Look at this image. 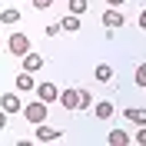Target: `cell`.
<instances>
[{"instance_id": "14", "label": "cell", "mask_w": 146, "mask_h": 146, "mask_svg": "<svg viewBox=\"0 0 146 146\" xmlns=\"http://www.w3.org/2000/svg\"><path fill=\"white\" fill-rule=\"evenodd\" d=\"M60 27L70 30V33H76V30H80V17H76V13H73V17H63V20H60Z\"/></svg>"}, {"instance_id": "6", "label": "cell", "mask_w": 146, "mask_h": 146, "mask_svg": "<svg viewBox=\"0 0 146 146\" xmlns=\"http://www.w3.org/2000/svg\"><path fill=\"white\" fill-rule=\"evenodd\" d=\"M103 23H106L110 30H116V27H123V23H126V13H119L116 7H110L106 13H103Z\"/></svg>"}, {"instance_id": "13", "label": "cell", "mask_w": 146, "mask_h": 146, "mask_svg": "<svg viewBox=\"0 0 146 146\" xmlns=\"http://www.w3.org/2000/svg\"><path fill=\"white\" fill-rule=\"evenodd\" d=\"M93 76H96V80H100V83H110V80H113V70H110L106 63H100V66H96V70H93Z\"/></svg>"}, {"instance_id": "17", "label": "cell", "mask_w": 146, "mask_h": 146, "mask_svg": "<svg viewBox=\"0 0 146 146\" xmlns=\"http://www.w3.org/2000/svg\"><path fill=\"white\" fill-rule=\"evenodd\" d=\"M86 10V0H70V13H83Z\"/></svg>"}, {"instance_id": "4", "label": "cell", "mask_w": 146, "mask_h": 146, "mask_svg": "<svg viewBox=\"0 0 146 146\" xmlns=\"http://www.w3.org/2000/svg\"><path fill=\"white\" fill-rule=\"evenodd\" d=\"M36 100H43V103H56V100H60V90H56L53 83H36Z\"/></svg>"}, {"instance_id": "2", "label": "cell", "mask_w": 146, "mask_h": 146, "mask_svg": "<svg viewBox=\"0 0 146 146\" xmlns=\"http://www.w3.org/2000/svg\"><path fill=\"white\" fill-rule=\"evenodd\" d=\"M46 106H50V103H43V100H36V103H27V106H23V116L30 119V123H46V119H50V113H46Z\"/></svg>"}, {"instance_id": "9", "label": "cell", "mask_w": 146, "mask_h": 146, "mask_svg": "<svg viewBox=\"0 0 146 146\" xmlns=\"http://www.w3.org/2000/svg\"><path fill=\"white\" fill-rule=\"evenodd\" d=\"M0 106H3V113H17V110H20V96H17V93H3Z\"/></svg>"}, {"instance_id": "21", "label": "cell", "mask_w": 146, "mask_h": 146, "mask_svg": "<svg viewBox=\"0 0 146 146\" xmlns=\"http://www.w3.org/2000/svg\"><path fill=\"white\" fill-rule=\"evenodd\" d=\"M139 27L146 30V7H143V13H139Z\"/></svg>"}, {"instance_id": "16", "label": "cell", "mask_w": 146, "mask_h": 146, "mask_svg": "<svg viewBox=\"0 0 146 146\" xmlns=\"http://www.w3.org/2000/svg\"><path fill=\"white\" fill-rule=\"evenodd\" d=\"M17 20H20V10L17 7H7V10H3V23H17Z\"/></svg>"}, {"instance_id": "1", "label": "cell", "mask_w": 146, "mask_h": 146, "mask_svg": "<svg viewBox=\"0 0 146 146\" xmlns=\"http://www.w3.org/2000/svg\"><path fill=\"white\" fill-rule=\"evenodd\" d=\"M60 103H63L66 110H86L93 103V96L86 90H63V93H60Z\"/></svg>"}, {"instance_id": "3", "label": "cell", "mask_w": 146, "mask_h": 146, "mask_svg": "<svg viewBox=\"0 0 146 146\" xmlns=\"http://www.w3.org/2000/svg\"><path fill=\"white\" fill-rule=\"evenodd\" d=\"M7 46H10V53H17V56H27V53H30L27 33H10V36H7Z\"/></svg>"}, {"instance_id": "7", "label": "cell", "mask_w": 146, "mask_h": 146, "mask_svg": "<svg viewBox=\"0 0 146 146\" xmlns=\"http://www.w3.org/2000/svg\"><path fill=\"white\" fill-rule=\"evenodd\" d=\"M123 119L136 123V126H146V110L143 106H126V110H123Z\"/></svg>"}, {"instance_id": "11", "label": "cell", "mask_w": 146, "mask_h": 146, "mask_svg": "<svg viewBox=\"0 0 146 146\" xmlns=\"http://www.w3.org/2000/svg\"><path fill=\"white\" fill-rule=\"evenodd\" d=\"M40 66H43V56H40V53H27V56H23V70L36 73Z\"/></svg>"}, {"instance_id": "18", "label": "cell", "mask_w": 146, "mask_h": 146, "mask_svg": "<svg viewBox=\"0 0 146 146\" xmlns=\"http://www.w3.org/2000/svg\"><path fill=\"white\" fill-rule=\"evenodd\" d=\"M33 7H36V10H50V7H53V0H33Z\"/></svg>"}, {"instance_id": "20", "label": "cell", "mask_w": 146, "mask_h": 146, "mask_svg": "<svg viewBox=\"0 0 146 146\" xmlns=\"http://www.w3.org/2000/svg\"><path fill=\"white\" fill-rule=\"evenodd\" d=\"M136 143H139V146H146V126H139V133H136Z\"/></svg>"}, {"instance_id": "22", "label": "cell", "mask_w": 146, "mask_h": 146, "mask_svg": "<svg viewBox=\"0 0 146 146\" xmlns=\"http://www.w3.org/2000/svg\"><path fill=\"white\" fill-rule=\"evenodd\" d=\"M106 3L110 7H119V3H126V0H106Z\"/></svg>"}, {"instance_id": "8", "label": "cell", "mask_w": 146, "mask_h": 146, "mask_svg": "<svg viewBox=\"0 0 146 146\" xmlns=\"http://www.w3.org/2000/svg\"><path fill=\"white\" fill-rule=\"evenodd\" d=\"M17 90H20V93H30V90H36V83H33V73H30V70L17 73Z\"/></svg>"}, {"instance_id": "19", "label": "cell", "mask_w": 146, "mask_h": 146, "mask_svg": "<svg viewBox=\"0 0 146 146\" xmlns=\"http://www.w3.org/2000/svg\"><path fill=\"white\" fill-rule=\"evenodd\" d=\"M60 30H63V27H60V23H50V27H46V36H56V33H60Z\"/></svg>"}, {"instance_id": "15", "label": "cell", "mask_w": 146, "mask_h": 146, "mask_svg": "<svg viewBox=\"0 0 146 146\" xmlns=\"http://www.w3.org/2000/svg\"><path fill=\"white\" fill-rule=\"evenodd\" d=\"M133 83L146 90V63H139V66H136V76H133Z\"/></svg>"}, {"instance_id": "5", "label": "cell", "mask_w": 146, "mask_h": 146, "mask_svg": "<svg viewBox=\"0 0 146 146\" xmlns=\"http://www.w3.org/2000/svg\"><path fill=\"white\" fill-rule=\"evenodd\" d=\"M60 136H63V133H60L56 126H50V123H36V139H40V143H53V139H60Z\"/></svg>"}, {"instance_id": "12", "label": "cell", "mask_w": 146, "mask_h": 146, "mask_svg": "<svg viewBox=\"0 0 146 146\" xmlns=\"http://www.w3.org/2000/svg\"><path fill=\"white\" fill-rule=\"evenodd\" d=\"M93 113H96V119H110V116H113V103H110V100H100L96 106H93Z\"/></svg>"}, {"instance_id": "10", "label": "cell", "mask_w": 146, "mask_h": 146, "mask_svg": "<svg viewBox=\"0 0 146 146\" xmlns=\"http://www.w3.org/2000/svg\"><path fill=\"white\" fill-rule=\"evenodd\" d=\"M110 146H129V133L126 129H110Z\"/></svg>"}]
</instances>
